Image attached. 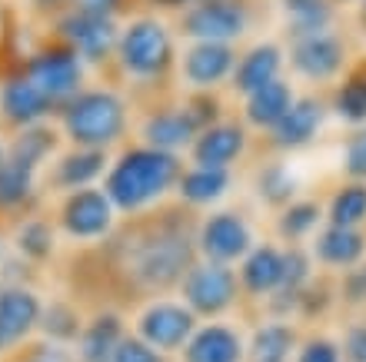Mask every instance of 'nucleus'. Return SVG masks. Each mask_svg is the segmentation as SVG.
Masks as SVG:
<instances>
[{
  "label": "nucleus",
  "mask_w": 366,
  "mask_h": 362,
  "mask_svg": "<svg viewBox=\"0 0 366 362\" xmlns=\"http://www.w3.org/2000/svg\"><path fill=\"white\" fill-rule=\"evenodd\" d=\"M183 173V160L174 153L154 150L144 144H130L110 156V170L104 176V193L110 196L117 213L137 216L150 206L164 203L177 190Z\"/></svg>",
  "instance_id": "nucleus-1"
},
{
  "label": "nucleus",
  "mask_w": 366,
  "mask_h": 362,
  "mask_svg": "<svg viewBox=\"0 0 366 362\" xmlns=\"http://www.w3.org/2000/svg\"><path fill=\"white\" fill-rule=\"evenodd\" d=\"M54 124L67 146L114 153L124 146L130 134L134 110L127 104V96L114 86H84L70 104L60 106Z\"/></svg>",
  "instance_id": "nucleus-2"
},
{
  "label": "nucleus",
  "mask_w": 366,
  "mask_h": 362,
  "mask_svg": "<svg viewBox=\"0 0 366 362\" xmlns=\"http://www.w3.org/2000/svg\"><path fill=\"white\" fill-rule=\"evenodd\" d=\"M177 57L180 50H177L174 27L160 14H130L120 24L110 67L134 86H160L174 76Z\"/></svg>",
  "instance_id": "nucleus-3"
},
{
  "label": "nucleus",
  "mask_w": 366,
  "mask_h": 362,
  "mask_svg": "<svg viewBox=\"0 0 366 362\" xmlns=\"http://www.w3.org/2000/svg\"><path fill=\"white\" fill-rule=\"evenodd\" d=\"M193 236H187L183 229L154 226V233L127 243V273L144 289L180 286V279L193 266Z\"/></svg>",
  "instance_id": "nucleus-4"
},
{
  "label": "nucleus",
  "mask_w": 366,
  "mask_h": 362,
  "mask_svg": "<svg viewBox=\"0 0 366 362\" xmlns=\"http://www.w3.org/2000/svg\"><path fill=\"white\" fill-rule=\"evenodd\" d=\"M17 74H24L40 94L50 96L54 106H57V114H60V106L70 104V100L87 86V67H84V60L54 37H47L44 44L27 50L24 60L17 64Z\"/></svg>",
  "instance_id": "nucleus-5"
},
{
  "label": "nucleus",
  "mask_w": 366,
  "mask_h": 362,
  "mask_svg": "<svg viewBox=\"0 0 366 362\" xmlns=\"http://www.w3.org/2000/svg\"><path fill=\"white\" fill-rule=\"evenodd\" d=\"M253 27L250 0H197L174 14V34L190 44H233Z\"/></svg>",
  "instance_id": "nucleus-6"
},
{
  "label": "nucleus",
  "mask_w": 366,
  "mask_h": 362,
  "mask_svg": "<svg viewBox=\"0 0 366 362\" xmlns=\"http://www.w3.org/2000/svg\"><path fill=\"white\" fill-rule=\"evenodd\" d=\"M120 24L124 20L104 17V14H90L80 7H67L64 14L47 24V37L60 40L64 47H70L84 60V67H110L117 50V37H120Z\"/></svg>",
  "instance_id": "nucleus-7"
},
{
  "label": "nucleus",
  "mask_w": 366,
  "mask_h": 362,
  "mask_svg": "<svg viewBox=\"0 0 366 362\" xmlns=\"http://www.w3.org/2000/svg\"><path fill=\"white\" fill-rule=\"evenodd\" d=\"M54 226L57 233H64L67 239L77 243H100L114 233L117 210L110 196L104 193V186H87V190H74L57 196L54 206Z\"/></svg>",
  "instance_id": "nucleus-8"
},
{
  "label": "nucleus",
  "mask_w": 366,
  "mask_h": 362,
  "mask_svg": "<svg viewBox=\"0 0 366 362\" xmlns=\"http://www.w3.org/2000/svg\"><path fill=\"white\" fill-rule=\"evenodd\" d=\"M193 246L207 263L230 266V263L247 256L257 243H253L250 219L237 210H220L200 219V226L193 233Z\"/></svg>",
  "instance_id": "nucleus-9"
},
{
  "label": "nucleus",
  "mask_w": 366,
  "mask_h": 362,
  "mask_svg": "<svg viewBox=\"0 0 366 362\" xmlns=\"http://www.w3.org/2000/svg\"><path fill=\"white\" fill-rule=\"evenodd\" d=\"M180 293H183V306L193 316H223L237 303L240 296V279L230 266L220 263H193L187 269V276L180 279Z\"/></svg>",
  "instance_id": "nucleus-10"
},
{
  "label": "nucleus",
  "mask_w": 366,
  "mask_h": 362,
  "mask_svg": "<svg viewBox=\"0 0 366 362\" xmlns=\"http://www.w3.org/2000/svg\"><path fill=\"white\" fill-rule=\"evenodd\" d=\"M197 333V316L177 299H154L147 303L137 316V339H144L157 353H183V346L190 343Z\"/></svg>",
  "instance_id": "nucleus-11"
},
{
  "label": "nucleus",
  "mask_w": 366,
  "mask_h": 362,
  "mask_svg": "<svg viewBox=\"0 0 366 362\" xmlns=\"http://www.w3.org/2000/svg\"><path fill=\"white\" fill-rule=\"evenodd\" d=\"M240 50L233 44H187L177 57V76L183 80L187 94H217L230 84Z\"/></svg>",
  "instance_id": "nucleus-12"
},
{
  "label": "nucleus",
  "mask_w": 366,
  "mask_h": 362,
  "mask_svg": "<svg viewBox=\"0 0 366 362\" xmlns=\"http://www.w3.org/2000/svg\"><path fill=\"white\" fill-rule=\"evenodd\" d=\"M110 156L114 153L104 150H84V146H64L54 160L40 173V190L64 196L74 190H87V186H100V180L110 170Z\"/></svg>",
  "instance_id": "nucleus-13"
},
{
  "label": "nucleus",
  "mask_w": 366,
  "mask_h": 362,
  "mask_svg": "<svg viewBox=\"0 0 366 362\" xmlns=\"http://www.w3.org/2000/svg\"><path fill=\"white\" fill-rule=\"evenodd\" d=\"M40 316H44V299L37 289L24 283L0 286V359L17 346L30 343V336L40 329Z\"/></svg>",
  "instance_id": "nucleus-14"
},
{
  "label": "nucleus",
  "mask_w": 366,
  "mask_h": 362,
  "mask_svg": "<svg viewBox=\"0 0 366 362\" xmlns=\"http://www.w3.org/2000/svg\"><path fill=\"white\" fill-rule=\"evenodd\" d=\"M57 120V106L50 96H44L24 74H7L0 80V124L7 134L27 130L37 124Z\"/></svg>",
  "instance_id": "nucleus-15"
},
{
  "label": "nucleus",
  "mask_w": 366,
  "mask_h": 362,
  "mask_svg": "<svg viewBox=\"0 0 366 362\" xmlns=\"http://www.w3.org/2000/svg\"><path fill=\"white\" fill-rule=\"evenodd\" d=\"M290 67L297 70L303 80L330 84L340 74H347V44L333 30L290 40Z\"/></svg>",
  "instance_id": "nucleus-16"
},
{
  "label": "nucleus",
  "mask_w": 366,
  "mask_h": 362,
  "mask_svg": "<svg viewBox=\"0 0 366 362\" xmlns=\"http://www.w3.org/2000/svg\"><path fill=\"white\" fill-rule=\"evenodd\" d=\"M137 134H140V144L144 146H154V150H164V153H187L197 140V124L190 120V114L183 110V104H154L147 106L144 116H140V126H137Z\"/></svg>",
  "instance_id": "nucleus-17"
},
{
  "label": "nucleus",
  "mask_w": 366,
  "mask_h": 362,
  "mask_svg": "<svg viewBox=\"0 0 366 362\" xmlns=\"http://www.w3.org/2000/svg\"><path fill=\"white\" fill-rule=\"evenodd\" d=\"M247 146H250L247 124H243V120H233V116H223L220 124H213L197 134V140H193V146L187 150V156H190V163H197V166L230 170L233 163L247 153Z\"/></svg>",
  "instance_id": "nucleus-18"
},
{
  "label": "nucleus",
  "mask_w": 366,
  "mask_h": 362,
  "mask_svg": "<svg viewBox=\"0 0 366 362\" xmlns=\"http://www.w3.org/2000/svg\"><path fill=\"white\" fill-rule=\"evenodd\" d=\"M323 120H327V100L317 94H303V96L297 94L290 114L270 130V146L280 153L303 150V146H310L317 140Z\"/></svg>",
  "instance_id": "nucleus-19"
},
{
  "label": "nucleus",
  "mask_w": 366,
  "mask_h": 362,
  "mask_svg": "<svg viewBox=\"0 0 366 362\" xmlns=\"http://www.w3.org/2000/svg\"><path fill=\"white\" fill-rule=\"evenodd\" d=\"M283 64H287L283 47L273 44V40H260V44L247 47L240 57H237V67H233V76H230V90L247 100V96L257 94L260 86L280 80Z\"/></svg>",
  "instance_id": "nucleus-20"
},
{
  "label": "nucleus",
  "mask_w": 366,
  "mask_h": 362,
  "mask_svg": "<svg viewBox=\"0 0 366 362\" xmlns=\"http://www.w3.org/2000/svg\"><path fill=\"white\" fill-rule=\"evenodd\" d=\"M60 150H64V136H60L54 120L50 124L27 126V130H17V134H7V144H4V156L30 173H44V166Z\"/></svg>",
  "instance_id": "nucleus-21"
},
{
  "label": "nucleus",
  "mask_w": 366,
  "mask_h": 362,
  "mask_svg": "<svg viewBox=\"0 0 366 362\" xmlns=\"http://www.w3.org/2000/svg\"><path fill=\"white\" fill-rule=\"evenodd\" d=\"M243 339L237 329L223 323L197 326L190 343L183 346V362H240Z\"/></svg>",
  "instance_id": "nucleus-22"
},
{
  "label": "nucleus",
  "mask_w": 366,
  "mask_h": 362,
  "mask_svg": "<svg viewBox=\"0 0 366 362\" xmlns=\"http://www.w3.org/2000/svg\"><path fill=\"white\" fill-rule=\"evenodd\" d=\"M127 336L124 319L117 313H97L84 323V333L74 343V359L77 362H114V353L120 339Z\"/></svg>",
  "instance_id": "nucleus-23"
},
{
  "label": "nucleus",
  "mask_w": 366,
  "mask_h": 362,
  "mask_svg": "<svg viewBox=\"0 0 366 362\" xmlns=\"http://www.w3.org/2000/svg\"><path fill=\"white\" fill-rule=\"evenodd\" d=\"M293 100H297L293 84H287V80L280 76V80L260 86L257 94H250L243 100V124L253 126V130H267V134H270L273 126L290 114Z\"/></svg>",
  "instance_id": "nucleus-24"
},
{
  "label": "nucleus",
  "mask_w": 366,
  "mask_h": 362,
  "mask_svg": "<svg viewBox=\"0 0 366 362\" xmlns=\"http://www.w3.org/2000/svg\"><path fill=\"white\" fill-rule=\"evenodd\" d=\"M233 183L230 170H217V166H197V163H187L177 180V200L187 203V206H213L217 200L227 196Z\"/></svg>",
  "instance_id": "nucleus-25"
},
{
  "label": "nucleus",
  "mask_w": 366,
  "mask_h": 362,
  "mask_svg": "<svg viewBox=\"0 0 366 362\" xmlns=\"http://www.w3.org/2000/svg\"><path fill=\"white\" fill-rule=\"evenodd\" d=\"M240 289H247L250 296H270L283 283V249L277 246H253L247 256L240 259Z\"/></svg>",
  "instance_id": "nucleus-26"
},
{
  "label": "nucleus",
  "mask_w": 366,
  "mask_h": 362,
  "mask_svg": "<svg viewBox=\"0 0 366 362\" xmlns=\"http://www.w3.org/2000/svg\"><path fill=\"white\" fill-rule=\"evenodd\" d=\"M40 193V173H30L4 156L0 163V216H27Z\"/></svg>",
  "instance_id": "nucleus-27"
},
{
  "label": "nucleus",
  "mask_w": 366,
  "mask_h": 362,
  "mask_svg": "<svg viewBox=\"0 0 366 362\" xmlns=\"http://www.w3.org/2000/svg\"><path fill=\"white\" fill-rule=\"evenodd\" d=\"M366 253V236L360 229H347V226H327L313 239V256L327 266H357Z\"/></svg>",
  "instance_id": "nucleus-28"
},
{
  "label": "nucleus",
  "mask_w": 366,
  "mask_h": 362,
  "mask_svg": "<svg viewBox=\"0 0 366 362\" xmlns=\"http://www.w3.org/2000/svg\"><path fill=\"white\" fill-rule=\"evenodd\" d=\"M330 110L353 130L366 126V64H357L343 74V80L330 96Z\"/></svg>",
  "instance_id": "nucleus-29"
},
{
  "label": "nucleus",
  "mask_w": 366,
  "mask_h": 362,
  "mask_svg": "<svg viewBox=\"0 0 366 362\" xmlns=\"http://www.w3.org/2000/svg\"><path fill=\"white\" fill-rule=\"evenodd\" d=\"M54 239H57V226L50 216H37V213H27V216L17 219V229H14V246L27 263H47L54 256Z\"/></svg>",
  "instance_id": "nucleus-30"
},
{
  "label": "nucleus",
  "mask_w": 366,
  "mask_h": 362,
  "mask_svg": "<svg viewBox=\"0 0 366 362\" xmlns=\"http://www.w3.org/2000/svg\"><path fill=\"white\" fill-rule=\"evenodd\" d=\"M283 14H287L290 40H297L310 34H327L333 27L337 7L333 0H283Z\"/></svg>",
  "instance_id": "nucleus-31"
},
{
  "label": "nucleus",
  "mask_w": 366,
  "mask_h": 362,
  "mask_svg": "<svg viewBox=\"0 0 366 362\" xmlns=\"http://www.w3.org/2000/svg\"><path fill=\"white\" fill-rule=\"evenodd\" d=\"M40 333L44 339L57 346H74L84 333V316L70 299H54L50 306H44V316H40Z\"/></svg>",
  "instance_id": "nucleus-32"
},
{
  "label": "nucleus",
  "mask_w": 366,
  "mask_h": 362,
  "mask_svg": "<svg viewBox=\"0 0 366 362\" xmlns=\"http://www.w3.org/2000/svg\"><path fill=\"white\" fill-rule=\"evenodd\" d=\"M327 219L330 226H347L360 229L366 223V183H340L333 196L327 203Z\"/></svg>",
  "instance_id": "nucleus-33"
},
{
  "label": "nucleus",
  "mask_w": 366,
  "mask_h": 362,
  "mask_svg": "<svg viewBox=\"0 0 366 362\" xmlns=\"http://www.w3.org/2000/svg\"><path fill=\"white\" fill-rule=\"evenodd\" d=\"M320 219H323V206L317 200H293L280 210L277 233L287 243H300V239H307L320 226Z\"/></svg>",
  "instance_id": "nucleus-34"
},
{
  "label": "nucleus",
  "mask_w": 366,
  "mask_h": 362,
  "mask_svg": "<svg viewBox=\"0 0 366 362\" xmlns=\"http://www.w3.org/2000/svg\"><path fill=\"white\" fill-rule=\"evenodd\" d=\"M257 196L263 203L277 206V210H283L287 203L297 200V176L290 173L287 163L273 160L267 166H260V173H257Z\"/></svg>",
  "instance_id": "nucleus-35"
},
{
  "label": "nucleus",
  "mask_w": 366,
  "mask_h": 362,
  "mask_svg": "<svg viewBox=\"0 0 366 362\" xmlns=\"http://www.w3.org/2000/svg\"><path fill=\"white\" fill-rule=\"evenodd\" d=\"M293 343H297V336H293L290 326L270 323V326H263V329H257V336H253V343H250V356H253V362H287Z\"/></svg>",
  "instance_id": "nucleus-36"
},
{
  "label": "nucleus",
  "mask_w": 366,
  "mask_h": 362,
  "mask_svg": "<svg viewBox=\"0 0 366 362\" xmlns=\"http://www.w3.org/2000/svg\"><path fill=\"white\" fill-rule=\"evenodd\" d=\"M0 362H77L67 346H57L50 339H30V343L17 346L14 353H7Z\"/></svg>",
  "instance_id": "nucleus-37"
},
{
  "label": "nucleus",
  "mask_w": 366,
  "mask_h": 362,
  "mask_svg": "<svg viewBox=\"0 0 366 362\" xmlns=\"http://www.w3.org/2000/svg\"><path fill=\"white\" fill-rule=\"evenodd\" d=\"M343 173L353 183H366V126H357L343 144Z\"/></svg>",
  "instance_id": "nucleus-38"
},
{
  "label": "nucleus",
  "mask_w": 366,
  "mask_h": 362,
  "mask_svg": "<svg viewBox=\"0 0 366 362\" xmlns=\"http://www.w3.org/2000/svg\"><path fill=\"white\" fill-rule=\"evenodd\" d=\"M114 362H167V356L150 349L144 339H137V336L127 333L124 339H120V346H117Z\"/></svg>",
  "instance_id": "nucleus-39"
},
{
  "label": "nucleus",
  "mask_w": 366,
  "mask_h": 362,
  "mask_svg": "<svg viewBox=\"0 0 366 362\" xmlns=\"http://www.w3.org/2000/svg\"><path fill=\"white\" fill-rule=\"evenodd\" d=\"M70 7L90 10V14H104V17H114V20H127L130 10H134V0H74Z\"/></svg>",
  "instance_id": "nucleus-40"
},
{
  "label": "nucleus",
  "mask_w": 366,
  "mask_h": 362,
  "mask_svg": "<svg viewBox=\"0 0 366 362\" xmlns=\"http://www.w3.org/2000/svg\"><path fill=\"white\" fill-rule=\"evenodd\" d=\"M297 362H340V349H337V343H330V339H310V343L300 349Z\"/></svg>",
  "instance_id": "nucleus-41"
},
{
  "label": "nucleus",
  "mask_w": 366,
  "mask_h": 362,
  "mask_svg": "<svg viewBox=\"0 0 366 362\" xmlns=\"http://www.w3.org/2000/svg\"><path fill=\"white\" fill-rule=\"evenodd\" d=\"M70 4H74V0H24V7H27L30 17L44 20V24H50L57 14H64Z\"/></svg>",
  "instance_id": "nucleus-42"
},
{
  "label": "nucleus",
  "mask_w": 366,
  "mask_h": 362,
  "mask_svg": "<svg viewBox=\"0 0 366 362\" xmlns=\"http://www.w3.org/2000/svg\"><path fill=\"white\" fill-rule=\"evenodd\" d=\"M343 293H347L350 303H363V299H366V266L350 269L347 283H343Z\"/></svg>",
  "instance_id": "nucleus-43"
},
{
  "label": "nucleus",
  "mask_w": 366,
  "mask_h": 362,
  "mask_svg": "<svg viewBox=\"0 0 366 362\" xmlns=\"http://www.w3.org/2000/svg\"><path fill=\"white\" fill-rule=\"evenodd\" d=\"M343 349H347V356L353 362H366V326H353L350 329Z\"/></svg>",
  "instance_id": "nucleus-44"
},
{
  "label": "nucleus",
  "mask_w": 366,
  "mask_h": 362,
  "mask_svg": "<svg viewBox=\"0 0 366 362\" xmlns=\"http://www.w3.org/2000/svg\"><path fill=\"white\" fill-rule=\"evenodd\" d=\"M140 4H150V7H157V10H167V14H177V10L190 7V4H197V0H140Z\"/></svg>",
  "instance_id": "nucleus-45"
},
{
  "label": "nucleus",
  "mask_w": 366,
  "mask_h": 362,
  "mask_svg": "<svg viewBox=\"0 0 366 362\" xmlns=\"http://www.w3.org/2000/svg\"><path fill=\"white\" fill-rule=\"evenodd\" d=\"M357 7H360V10H357V17H360V27L366 30V0H363V4H357Z\"/></svg>",
  "instance_id": "nucleus-46"
},
{
  "label": "nucleus",
  "mask_w": 366,
  "mask_h": 362,
  "mask_svg": "<svg viewBox=\"0 0 366 362\" xmlns=\"http://www.w3.org/2000/svg\"><path fill=\"white\" fill-rule=\"evenodd\" d=\"M333 4H340V0H333ZM343 4H363V0H343Z\"/></svg>",
  "instance_id": "nucleus-47"
}]
</instances>
